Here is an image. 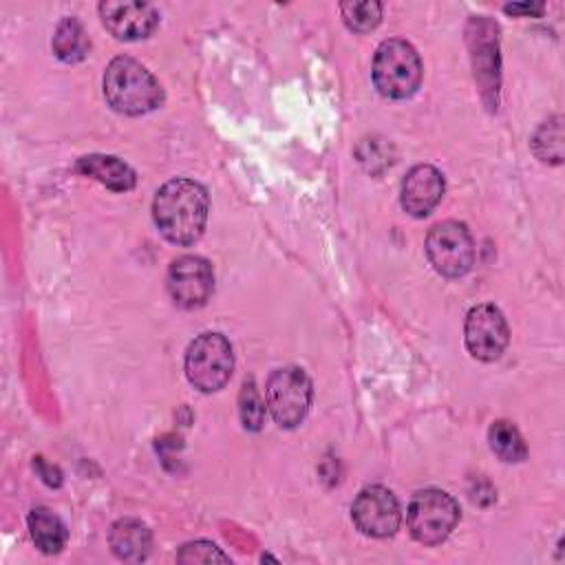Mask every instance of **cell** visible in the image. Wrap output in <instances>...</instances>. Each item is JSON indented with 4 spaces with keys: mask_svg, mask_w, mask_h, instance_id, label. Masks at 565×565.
<instances>
[{
    "mask_svg": "<svg viewBox=\"0 0 565 565\" xmlns=\"http://www.w3.org/2000/svg\"><path fill=\"white\" fill-rule=\"evenodd\" d=\"M207 210V192L192 179L163 183L152 201L154 225L174 245H192L203 234Z\"/></svg>",
    "mask_w": 565,
    "mask_h": 565,
    "instance_id": "1",
    "label": "cell"
},
{
    "mask_svg": "<svg viewBox=\"0 0 565 565\" xmlns=\"http://www.w3.org/2000/svg\"><path fill=\"white\" fill-rule=\"evenodd\" d=\"M104 97L117 113L143 115L161 106L163 88L143 64L121 55L106 66Z\"/></svg>",
    "mask_w": 565,
    "mask_h": 565,
    "instance_id": "2",
    "label": "cell"
},
{
    "mask_svg": "<svg viewBox=\"0 0 565 565\" xmlns=\"http://www.w3.org/2000/svg\"><path fill=\"white\" fill-rule=\"evenodd\" d=\"M422 60L417 51L404 40H386L377 46L373 57V84L391 99L411 97L422 84Z\"/></svg>",
    "mask_w": 565,
    "mask_h": 565,
    "instance_id": "3",
    "label": "cell"
},
{
    "mask_svg": "<svg viewBox=\"0 0 565 565\" xmlns=\"http://www.w3.org/2000/svg\"><path fill=\"white\" fill-rule=\"evenodd\" d=\"M234 369V353L225 335L201 333L192 340L185 353V375L190 384L203 393H214L225 386Z\"/></svg>",
    "mask_w": 565,
    "mask_h": 565,
    "instance_id": "4",
    "label": "cell"
},
{
    "mask_svg": "<svg viewBox=\"0 0 565 565\" xmlns=\"http://www.w3.org/2000/svg\"><path fill=\"white\" fill-rule=\"evenodd\" d=\"M459 521L457 501L444 490H419L406 510V525L415 541L424 545L441 543Z\"/></svg>",
    "mask_w": 565,
    "mask_h": 565,
    "instance_id": "5",
    "label": "cell"
},
{
    "mask_svg": "<svg viewBox=\"0 0 565 565\" xmlns=\"http://www.w3.org/2000/svg\"><path fill=\"white\" fill-rule=\"evenodd\" d=\"M311 380L298 366L276 369L265 386V404L274 422L282 428H296L311 406Z\"/></svg>",
    "mask_w": 565,
    "mask_h": 565,
    "instance_id": "6",
    "label": "cell"
},
{
    "mask_svg": "<svg viewBox=\"0 0 565 565\" xmlns=\"http://www.w3.org/2000/svg\"><path fill=\"white\" fill-rule=\"evenodd\" d=\"M426 256L437 274L459 278L475 263V241L459 221H444L430 227L426 236Z\"/></svg>",
    "mask_w": 565,
    "mask_h": 565,
    "instance_id": "7",
    "label": "cell"
},
{
    "mask_svg": "<svg viewBox=\"0 0 565 565\" xmlns=\"http://www.w3.org/2000/svg\"><path fill=\"white\" fill-rule=\"evenodd\" d=\"M466 349L481 362L499 360L508 347L510 329L503 313L494 305H477L466 316Z\"/></svg>",
    "mask_w": 565,
    "mask_h": 565,
    "instance_id": "8",
    "label": "cell"
},
{
    "mask_svg": "<svg viewBox=\"0 0 565 565\" xmlns=\"http://www.w3.org/2000/svg\"><path fill=\"white\" fill-rule=\"evenodd\" d=\"M351 519L362 534L384 539L397 532L402 512L395 494L388 488L369 486L355 497L351 505Z\"/></svg>",
    "mask_w": 565,
    "mask_h": 565,
    "instance_id": "9",
    "label": "cell"
},
{
    "mask_svg": "<svg viewBox=\"0 0 565 565\" xmlns=\"http://www.w3.org/2000/svg\"><path fill=\"white\" fill-rule=\"evenodd\" d=\"M166 285L174 305L183 309H196L205 305L214 289L212 265L201 256H179L168 267Z\"/></svg>",
    "mask_w": 565,
    "mask_h": 565,
    "instance_id": "10",
    "label": "cell"
},
{
    "mask_svg": "<svg viewBox=\"0 0 565 565\" xmlns=\"http://www.w3.org/2000/svg\"><path fill=\"white\" fill-rule=\"evenodd\" d=\"M99 15L104 26L119 40H143L159 24V13L148 2L106 0L99 4Z\"/></svg>",
    "mask_w": 565,
    "mask_h": 565,
    "instance_id": "11",
    "label": "cell"
},
{
    "mask_svg": "<svg viewBox=\"0 0 565 565\" xmlns=\"http://www.w3.org/2000/svg\"><path fill=\"white\" fill-rule=\"evenodd\" d=\"M444 177L437 168L422 163L408 170L402 181V207L411 216H426L441 201Z\"/></svg>",
    "mask_w": 565,
    "mask_h": 565,
    "instance_id": "12",
    "label": "cell"
},
{
    "mask_svg": "<svg viewBox=\"0 0 565 565\" xmlns=\"http://www.w3.org/2000/svg\"><path fill=\"white\" fill-rule=\"evenodd\" d=\"M75 170L86 177H93L95 181L104 183L115 192H128L135 188L137 181L132 168L110 154H86L77 161Z\"/></svg>",
    "mask_w": 565,
    "mask_h": 565,
    "instance_id": "13",
    "label": "cell"
},
{
    "mask_svg": "<svg viewBox=\"0 0 565 565\" xmlns=\"http://www.w3.org/2000/svg\"><path fill=\"white\" fill-rule=\"evenodd\" d=\"M108 541H110L113 552L121 561H130V563L143 561L150 552V545H152L150 530L139 519H119L110 527Z\"/></svg>",
    "mask_w": 565,
    "mask_h": 565,
    "instance_id": "14",
    "label": "cell"
},
{
    "mask_svg": "<svg viewBox=\"0 0 565 565\" xmlns=\"http://www.w3.org/2000/svg\"><path fill=\"white\" fill-rule=\"evenodd\" d=\"M29 532L35 547L44 554H57L66 545V527L49 508H33L29 512Z\"/></svg>",
    "mask_w": 565,
    "mask_h": 565,
    "instance_id": "15",
    "label": "cell"
},
{
    "mask_svg": "<svg viewBox=\"0 0 565 565\" xmlns=\"http://www.w3.org/2000/svg\"><path fill=\"white\" fill-rule=\"evenodd\" d=\"M88 38L75 18H64L53 35V51L62 62H79L88 53Z\"/></svg>",
    "mask_w": 565,
    "mask_h": 565,
    "instance_id": "16",
    "label": "cell"
},
{
    "mask_svg": "<svg viewBox=\"0 0 565 565\" xmlns=\"http://www.w3.org/2000/svg\"><path fill=\"white\" fill-rule=\"evenodd\" d=\"M488 439H490V448L503 461H523L527 455L525 441L512 422H505V419L494 422L488 430Z\"/></svg>",
    "mask_w": 565,
    "mask_h": 565,
    "instance_id": "17",
    "label": "cell"
},
{
    "mask_svg": "<svg viewBox=\"0 0 565 565\" xmlns=\"http://www.w3.org/2000/svg\"><path fill=\"white\" fill-rule=\"evenodd\" d=\"M532 148L536 152V157L541 161H550V163H561L563 161V124L561 117H552L550 121H545L534 139H532Z\"/></svg>",
    "mask_w": 565,
    "mask_h": 565,
    "instance_id": "18",
    "label": "cell"
},
{
    "mask_svg": "<svg viewBox=\"0 0 565 565\" xmlns=\"http://www.w3.org/2000/svg\"><path fill=\"white\" fill-rule=\"evenodd\" d=\"M342 18L351 31L366 33L375 29L382 20V4L375 0H362V2H342L340 4Z\"/></svg>",
    "mask_w": 565,
    "mask_h": 565,
    "instance_id": "19",
    "label": "cell"
},
{
    "mask_svg": "<svg viewBox=\"0 0 565 565\" xmlns=\"http://www.w3.org/2000/svg\"><path fill=\"white\" fill-rule=\"evenodd\" d=\"M238 411H241V422L247 430H260L263 424H265V411H267V404L256 386V382L249 377L243 382V388H241V397H238Z\"/></svg>",
    "mask_w": 565,
    "mask_h": 565,
    "instance_id": "20",
    "label": "cell"
},
{
    "mask_svg": "<svg viewBox=\"0 0 565 565\" xmlns=\"http://www.w3.org/2000/svg\"><path fill=\"white\" fill-rule=\"evenodd\" d=\"M179 563H227L230 556L225 552H221V547H216L210 541H194L188 543L179 550L177 554Z\"/></svg>",
    "mask_w": 565,
    "mask_h": 565,
    "instance_id": "21",
    "label": "cell"
},
{
    "mask_svg": "<svg viewBox=\"0 0 565 565\" xmlns=\"http://www.w3.org/2000/svg\"><path fill=\"white\" fill-rule=\"evenodd\" d=\"M35 466H38V470H40V475H42V479L49 483V486H60V472H57V468H51V466H46L44 461H42V457H38L35 459Z\"/></svg>",
    "mask_w": 565,
    "mask_h": 565,
    "instance_id": "22",
    "label": "cell"
},
{
    "mask_svg": "<svg viewBox=\"0 0 565 565\" xmlns=\"http://www.w3.org/2000/svg\"><path fill=\"white\" fill-rule=\"evenodd\" d=\"M505 13H543V4H508Z\"/></svg>",
    "mask_w": 565,
    "mask_h": 565,
    "instance_id": "23",
    "label": "cell"
}]
</instances>
